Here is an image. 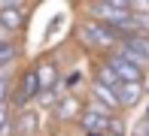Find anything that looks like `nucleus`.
I'll use <instances>...</instances> for the list:
<instances>
[{
    "label": "nucleus",
    "instance_id": "20",
    "mask_svg": "<svg viewBox=\"0 0 149 136\" xmlns=\"http://www.w3.org/2000/svg\"><path fill=\"white\" fill-rule=\"evenodd\" d=\"M107 136H113V133H107Z\"/></svg>",
    "mask_w": 149,
    "mask_h": 136
},
{
    "label": "nucleus",
    "instance_id": "17",
    "mask_svg": "<svg viewBox=\"0 0 149 136\" xmlns=\"http://www.w3.org/2000/svg\"><path fill=\"white\" fill-rule=\"evenodd\" d=\"M6 121H9V109H6V106H0V130H3V124H6Z\"/></svg>",
    "mask_w": 149,
    "mask_h": 136
},
{
    "label": "nucleus",
    "instance_id": "12",
    "mask_svg": "<svg viewBox=\"0 0 149 136\" xmlns=\"http://www.w3.org/2000/svg\"><path fill=\"white\" fill-rule=\"evenodd\" d=\"M119 45H125L128 52H134V54H140V58L149 64V33H134V36H128V39H122Z\"/></svg>",
    "mask_w": 149,
    "mask_h": 136
},
{
    "label": "nucleus",
    "instance_id": "6",
    "mask_svg": "<svg viewBox=\"0 0 149 136\" xmlns=\"http://www.w3.org/2000/svg\"><path fill=\"white\" fill-rule=\"evenodd\" d=\"M107 64L113 67V70H116V76H119V82H143V70H140V67H134L131 60H125L122 58L119 52H110L107 54Z\"/></svg>",
    "mask_w": 149,
    "mask_h": 136
},
{
    "label": "nucleus",
    "instance_id": "15",
    "mask_svg": "<svg viewBox=\"0 0 149 136\" xmlns=\"http://www.w3.org/2000/svg\"><path fill=\"white\" fill-rule=\"evenodd\" d=\"M9 76H6L3 70H0V106H6V97H9Z\"/></svg>",
    "mask_w": 149,
    "mask_h": 136
},
{
    "label": "nucleus",
    "instance_id": "7",
    "mask_svg": "<svg viewBox=\"0 0 149 136\" xmlns=\"http://www.w3.org/2000/svg\"><path fill=\"white\" fill-rule=\"evenodd\" d=\"M116 100H119V109H131L143 100V82H122L116 88Z\"/></svg>",
    "mask_w": 149,
    "mask_h": 136
},
{
    "label": "nucleus",
    "instance_id": "13",
    "mask_svg": "<svg viewBox=\"0 0 149 136\" xmlns=\"http://www.w3.org/2000/svg\"><path fill=\"white\" fill-rule=\"evenodd\" d=\"M15 127H18V133H22V136H33V133H37V115H31V112H22V115H18V121H15Z\"/></svg>",
    "mask_w": 149,
    "mask_h": 136
},
{
    "label": "nucleus",
    "instance_id": "10",
    "mask_svg": "<svg viewBox=\"0 0 149 136\" xmlns=\"http://www.w3.org/2000/svg\"><path fill=\"white\" fill-rule=\"evenodd\" d=\"M91 103L94 106H100V109H107V112H119V100H116V91H110V88H104V85H97L94 82L91 85Z\"/></svg>",
    "mask_w": 149,
    "mask_h": 136
},
{
    "label": "nucleus",
    "instance_id": "3",
    "mask_svg": "<svg viewBox=\"0 0 149 136\" xmlns=\"http://www.w3.org/2000/svg\"><path fill=\"white\" fill-rule=\"evenodd\" d=\"M15 97H12V103H15L18 109H24L31 103V100H37L40 97V82H37V70H24V76L18 79V88L15 91Z\"/></svg>",
    "mask_w": 149,
    "mask_h": 136
},
{
    "label": "nucleus",
    "instance_id": "4",
    "mask_svg": "<svg viewBox=\"0 0 149 136\" xmlns=\"http://www.w3.org/2000/svg\"><path fill=\"white\" fill-rule=\"evenodd\" d=\"M91 12H94V21H100V24H113V21H119V18H125L131 9H128L125 0H110V3H94Z\"/></svg>",
    "mask_w": 149,
    "mask_h": 136
},
{
    "label": "nucleus",
    "instance_id": "18",
    "mask_svg": "<svg viewBox=\"0 0 149 136\" xmlns=\"http://www.w3.org/2000/svg\"><path fill=\"white\" fill-rule=\"evenodd\" d=\"M79 79H82V76H79V73H73V76H67L64 85H70V88H73V85H79ZM64 85H61V88H64Z\"/></svg>",
    "mask_w": 149,
    "mask_h": 136
},
{
    "label": "nucleus",
    "instance_id": "5",
    "mask_svg": "<svg viewBox=\"0 0 149 136\" xmlns=\"http://www.w3.org/2000/svg\"><path fill=\"white\" fill-rule=\"evenodd\" d=\"M24 27V6L22 3H3L0 6V33H15Z\"/></svg>",
    "mask_w": 149,
    "mask_h": 136
},
{
    "label": "nucleus",
    "instance_id": "8",
    "mask_svg": "<svg viewBox=\"0 0 149 136\" xmlns=\"http://www.w3.org/2000/svg\"><path fill=\"white\" fill-rule=\"evenodd\" d=\"M79 115H82V103H79L76 94H64L55 103V118L58 121H79Z\"/></svg>",
    "mask_w": 149,
    "mask_h": 136
},
{
    "label": "nucleus",
    "instance_id": "11",
    "mask_svg": "<svg viewBox=\"0 0 149 136\" xmlns=\"http://www.w3.org/2000/svg\"><path fill=\"white\" fill-rule=\"evenodd\" d=\"M94 82H97V85H104V88H110V91H116V88L122 85L119 76H116V70H113L107 60H100V64L94 67Z\"/></svg>",
    "mask_w": 149,
    "mask_h": 136
},
{
    "label": "nucleus",
    "instance_id": "16",
    "mask_svg": "<svg viewBox=\"0 0 149 136\" xmlns=\"http://www.w3.org/2000/svg\"><path fill=\"white\" fill-rule=\"evenodd\" d=\"M134 136H149V121H146V118H140V121H137V127H134Z\"/></svg>",
    "mask_w": 149,
    "mask_h": 136
},
{
    "label": "nucleus",
    "instance_id": "1",
    "mask_svg": "<svg viewBox=\"0 0 149 136\" xmlns=\"http://www.w3.org/2000/svg\"><path fill=\"white\" fill-rule=\"evenodd\" d=\"M76 36H79V43H82L85 49H100V52H116V49H119V43H122V39H119L107 24L94 21V18H91V21H82V24H79Z\"/></svg>",
    "mask_w": 149,
    "mask_h": 136
},
{
    "label": "nucleus",
    "instance_id": "14",
    "mask_svg": "<svg viewBox=\"0 0 149 136\" xmlns=\"http://www.w3.org/2000/svg\"><path fill=\"white\" fill-rule=\"evenodd\" d=\"M12 60H15V45H12L9 39H0V70L9 67Z\"/></svg>",
    "mask_w": 149,
    "mask_h": 136
},
{
    "label": "nucleus",
    "instance_id": "19",
    "mask_svg": "<svg viewBox=\"0 0 149 136\" xmlns=\"http://www.w3.org/2000/svg\"><path fill=\"white\" fill-rule=\"evenodd\" d=\"M143 118H146V121H149V106H146V115H143Z\"/></svg>",
    "mask_w": 149,
    "mask_h": 136
},
{
    "label": "nucleus",
    "instance_id": "2",
    "mask_svg": "<svg viewBox=\"0 0 149 136\" xmlns=\"http://www.w3.org/2000/svg\"><path fill=\"white\" fill-rule=\"evenodd\" d=\"M110 118L113 115L107 112V109H100V106H88V109H82V115H79V127H82L85 133H97V136H107V130H110Z\"/></svg>",
    "mask_w": 149,
    "mask_h": 136
},
{
    "label": "nucleus",
    "instance_id": "9",
    "mask_svg": "<svg viewBox=\"0 0 149 136\" xmlns=\"http://www.w3.org/2000/svg\"><path fill=\"white\" fill-rule=\"evenodd\" d=\"M33 70H37L40 94H43V91H52V88L58 85V64H55V60H40Z\"/></svg>",
    "mask_w": 149,
    "mask_h": 136
}]
</instances>
